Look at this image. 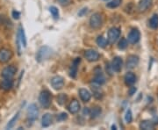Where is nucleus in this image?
I'll return each instance as SVG.
<instances>
[{"label":"nucleus","instance_id":"nucleus-7","mask_svg":"<svg viewBox=\"0 0 158 130\" xmlns=\"http://www.w3.org/2000/svg\"><path fill=\"white\" fill-rule=\"evenodd\" d=\"M16 72H17V68L14 65H9L4 68L1 72V76L4 78H12L15 76Z\"/></svg>","mask_w":158,"mask_h":130},{"label":"nucleus","instance_id":"nucleus-30","mask_svg":"<svg viewBox=\"0 0 158 130\" xmlns=\"http://www.w3.org/2000/svg\"><path fill=\"white\" fill-rule=\"evenodd\" d=\"M127 45H128V41L127 39H125V38H122L121 40L118 41V49H120V50H124L126 49L127 48Z\"/></svg>","mask_w":158,"mask_h":130},{"label":"nucleus","instance_id":"nucleus-14","mask_svg":"<svg viewBox=\"0 0 158 130\" xmlns=\"http://www.w3.org/2000/svg\"><path fill=\"white\" fill-rule=\"evenodd\" d=\"M123 66V61L122 58L119 57H116L113 58V62H112V68L113 71L115 72H119L122 69Z\"/></svg>","mask_w":158,"mask_h":130},{"label":"nucleus","instance_id":"nucleus-37","mask_svg":"<svg viewBox=\"0 0 158 130\" xmlns=\"http://www.w3.org/2000/svg\"><path fill=\"white\" fill-rule=\"evenodd\" d=\"M136 90H137L136 87H135V86H131L129 88V90H128V94H129V96H133L134 94H135Z\"/></svg>","mask_w":158,"mask_h":130},{"label":"nucleus","instance_id":"nucleus-4","mask_svg":"<svg viewBox=\"0 0 158 130\" xmlns=\"http://www.w3.org/2000/svg\"><path fill=\"white\" fill-rule=\"evenodd\" d=\"M120 36V30L118 27H112L108 31V42L110 44L115 43Z\"/></svg>","mask_w":158,"mask_h":130},{"label":"nucleus","instance_id":"nucleus-23","mask_svg":"<svg viewBox=\"0 0 158 130\" xmlns=\"http://www.w3.org/2000/svg\"><path fill=\"white\" fill-rule=\"evenodd\" d=\"M97 44L98 45V47H100L102 48H105L107 44L109 43L108 42V40H106V38H105L103 35H100V36H98V38H97Z\"/></svg>","mask_w":158,"mask_h":130},{"label":"nucleus","instance_id":"nucleus-24","mask_svg":"<svg viewBox=\"0 0 158 130\" xmlns=\"http://www.w3.org/2000/svg\"><path fill=\"white\" fill-rule=\"evenodd\" d=\"M91 89H92V91H93V96L98 99H101L103 98V92H102L101 88L99 86H95L94 85V86L91 87Z\"/></svg>","mask_w":158,"mask_h":130},{"label":"nucleus","instance_id":"nucleus-11","mask_svg":"<svg viewBox=\"0 0 158 130\" xmlns=\"http://www.w3.org/2000/svg\"><path fill=\"white\" fill-rule=\"evenodd\" d=\"M93 81L96 85H104L106 83V78H105L100 68L95 69V77L93 78Z\"/></svg>","mask_w":158,"mask_h":130},{"label":"nucleus","instance_id":"nucleus-38","mask_svg":"<svg viewBox=\"0 0 158 130\" xmlns=\"http://www.w3.org/2000/svg\"><path fill=\"white\" fill-rule=\"evenodd\" d=\"M111 69H113L112 68V65L110 66V64L109 63H106V71H107V73L111 76L112 75V71H111Z\"/></svg>","mask_w":158,"mask_h":130},{"label":"nucleus","instance_id":"nucleus-5","mask_svg":"<svg viewBox=\"0 0 158 130\" xmlns=\"http://www.w3.org/2000/svg\"><path fill=\"white\" fill-rule=\"evenodd\" d=\"M27 119L31 121L36 120L39 116V109L35 104H31L27 108Z\"/></svg>","mask_w":158,"mask_h":130},{"label":"nucleus","instance_id":"nucleus-25","mask_svg":"<svg viewBox=\"0 0 158 130\" xmlns=\"http://www.w3.org/2000/svg\"><path fill=\"white\" fill-rule=\"evenodd\" d=\"M149 27L152 29L158 28V14H154L149 19Z\"/></svg>","mask_w":158,"mask_h":130},{"label":"nucleus","instance_id":"nucleus-15","mask_svg":"<svg viewBox=\"0 0 158 130\" xmlns=\"http://www.w3.org/2000/svg\"><path fill=\"white\" fill-rule=\"evenodd\" d=\"M80 62H81V59L78 58V57L74 59L73 62H72V64H71V66L69 68V76L71 78H75L77 77V70H78V65Z\"/></svg>","mask_w":158,"mask_h":130},{"label":"nucleus","instance_id":"nucleus-19","mask_svg":"<svg viewBox=\"0 0 158 130\" xmlns=\"http://www.w3.org/2000/svg\"><path fill=\"white\" fill-rule=\"evenodd\" d=\"M79 96H80L81 99L84 102H88L90 99V98H91V94H90V92L88 90L82 88V89L79 90Z\"/></svg>","mask_w":158,"mask_h":130},{"label":"nucleus","instance_id":"nucleus-29","mask_svg":"<svg viewBox=\"0 0 158 130\" xmlns=\"http://www.w3.org/2000/svg\"><path fill=\"white\" fill-rule=\"evenodd\" d=\"M67 99H68V96H67L66 94H64V93L59 94V95L57 96V103H58L60 106H63V105L66 103Z\"/></svg>","mask_w":158,"mask_h":130},{"label":"nucleus","instance_id":"nucleus-28","mask_svg":"<svg viewBox=\"0 0 158 130\" xmlns=\"http://www.w3.org/2000/svg\"><path fill=\"white\" fill-rule=\"evenodd\" d=\"M121 3H122V0H111L110 2H108L106 4V6L108 8L114 9V8H117V7L120 6Z\"/></svg>","mask_w":158,"mask_h":130},{"label":"nucleus","instance_id":"nucleus-22","mask_svg":"<svg viewBox=\"0 0 158 130\" xmlns=\"http://www.w3.org/2000/svg\"><path fill=\"white\" fill-rule=\"evenodd\" d=\"M18 35H19V37L20 42L22 43V46L24 48H26L27 43V38H26V34H25V30L23 28L22 26H19V27Z\"/></svg>","mask_w":158,"mask_h":130},{"label":"nucleus","instance_id":"nucleus-33","mask_svg":"<svg viewBox=\"0 0 158 130\" xmlns=\"http://www.w3.org/2000/svg\"><path fill=\"white\" fill-rule=\"evenodd\" d=\"M67 119H68V114L66 113H60V114L57 116V120H58V121H62V120H65Z\"/></svg>","mask_w":158,"mask_h":130},{"label":"nucleus","instance_id":"nucleus-1","mask_svg":"<svg viewBox=\"0 0 158 130\" xmlns=\"http://www.w3.org/2000/svg\"><path fill=\"white\" fill-rule=\"evenodd\" d=\"M53 55V49L48 46H43L39 49L36 54V61L38 62H41L49 59Z\"/></svg>","mask_w":158,"mask_h":130},{"label":"nucleus","instance_id":"nucleus-41","mask_svg":"<svg viewBox=\"0 0 158 130\" xmlns=\"http://www.w3.org/2000/svg\"><path fill=\"white\" fill-rule=\"evenodd\" d=\"M112 129H117V127H116L115 125H113V126H112Z\"/></svg>","mask_w":158,"mask_h":130},{"label":"nucleus","instance_id":"nucleus-12","mask_svg":"<svg viewBox=\"0 0 158 130\" xmlns=\"http://www.w3.org/2000/svg\"><path fill=\"white\" fill-rule=\"evenodd\" d=\"M139 57L135 56V55H130L129 57H127V60L126 62V66L127 69H135L139 64Z\"/></svg>","mask_w":158,"mask_h":130},{"label":"nucleus","instance_id":"nucleus-17","mask_svg":"<svg viewBox=\"0 0 158 130\" xmlns=\"http://www.w3.org/2000/svg\"><path fill=\"white\" fill-rule=\"evenodd\" d=\"M125 84L127 86H132L136 82V76L133 72H127L125 75Z\"/></svg>","mask_w":158,"mask_h":130},{"label":"nucleus","instance_id":"nucleus-2","mask_svg":"<svg viewBox=\"0 0 158 130\" xmlns=\"http://www.w3.org/2000/svg\"><path fill=\"white\" fill-rule=\"evenodd\" d=\"M51 101H52V97H51V93L49 92V90H44L40 93L39 102L42 107H49L51 105Z\"/></svg>","mask_w":158,"mask_h":130},{"label":"nucleus","instance_id":"nucleus-18","mask_svg":"<svg viewBox=\"0 0 158 130\" xmlns=\"http://www.w3.org/2000/svg\"><path fill=\"white\" fill-rule=\"evenodd\" d=\"M68 110L69 113H73V114L78 113L79 110H80V104H79V102L77 99H73L72 101L69 103V105L68 107Z\"/></svg>","mask_w":158,"mask_h":130},{"label":"nucleus","instance_id":"nucleus-39","mask_svg":"<svg viewBox=\"0 0 158 130\" xmlns=\"http://www.w3.org/2000/svg\"><path fill=\"white\" fill-rule=\"evenodd\" d=\"M90 110L88 107H85V109H84V114H85V115H90Z\"/></svg>","mask_w":158,"mask_h":130},{"label":"nucleus","instance_id":"nucleus-36","mask_svg":"<svg viewBox=\"0 0 158 130\" xmlns=\"http://www.w3.org/2000/svg\"><path fill=\"white\" fill-rule=\"evenodd\" d=\"M11 15H12V18H13L14 19H19V17H20V13H19L18 11H16V10L12 11V12H11Z\"/></svg>","mask_w":158,"mask_h":130},{"label":"nucleus","instance_id":"nucleus-21","mask_svg":"<svg viewBox=\"0 0 158 130\" xmlns=\"http://www.w3.org/2000/svg\"><path fill=\"white\" fill-rule=\"evenodd\" d=\"M52 121H53V117H52V115H51L50 113H46L44 114L43 116H42V120H41V125H42V127H44V128H48V127H49L52 123Z\"/></svg>","mask_w":158,"mask_h":130},{"label":"nucleus","instance_id":"nucleus-40","mask_svg":"<svg viewBox=\"0 0 158 130\" xmlns=\"http://www.w3.org/2000/svg\"><path fill=\"white\" fill-rule=\"evenodd\" d=\"M152 121H153V122H154V123H155V125L158 124V116H156V117H155Z\"/></svg>","mask_w":158,"mask_h":130},{"label":"nucleus","instance_id":"nucleus-26","mask_svg":"<svg viewBox=\"0 0 158 130\" xmlns=\"http://www.w3.org/2000/svg\"><path fill=\"white\" fill-rule=\"evenodd\" d=\"M102 113V110L101 107H93L91 110H90V118H92V119H95L97 117H98Z\"/></svg>","mask_w":158,"mask_h":130},{"label":"nucleus","instance_id":"nucleus-8","mask_svg":"<svg viewBox=\"0 0 158 130\" xmlns=\"http://www.w3.org/2000/svg\"><path fill=\"white\" fill-rule=\"evenodd\" d=\"M12 57V52L8 48H3L0 49V62L6 63L9 62Z\"/></svg>","mask_w":158,"mask_h":130},{"label":"nucleus","instance_id":"nucleus-16","mask_svg":"<svg viewBox=\"0 0 158 130\" xmlns=\"http://www.w3.org/2000/svg\"><path fill=\"white\" fill-rule=\"evenodd\" d=\"M0 87L1 89L6 91L10 90L13 87V80L12 78H4V80L1 81L0 84Z\"/></svg>","mask_w":158,"mask_h":130},{"label":"nucleus","instance_id":"nucleus-35","mask_svg":"<svg viewBox=\"0 0 158 130\" xmlns=\"http://www.w3.org/2000/svg\"><path fill=\"white\" fill-rule=\"evenodd\" d=\"M87 12H88V8H87V7H85V8H83L82 10L79 11L78 16L79 17H83V16H85Z\"/></svg>","mask_w":158,"mask_h":130},{"label":"nucleus","instance_id":"nucleus-32","mask_svg":"<svg viewBox=\"0 0 158 130\" xmlns=\"http://www.w3.org/2000/svg\"><path fill=\"white\" fill-rule=\"evenodd\" d=\"M49 11H50L51 14L53 15V17L55 18V19L59 18V11H58V9L56 6H51L50 8H49Z\"/></svg>","mask_w":158,"mask_h":130},{"label":"nucleus","instance_id":"nucleus-13","mask_svg":"<svg viewBox=\"0 0 158 130\" xmlns=\"http://www.w3.org/2000/svg\"><path fill=\"white\" fill-rule=\"evenodd\" d=\"M152 4L153 0H140L137 9L140 12H144L151 7Z\"/></svg>","mask_w":158,"mask_h":130},{"label":"nucleus","instance_id":"nucleus-9","mask_svg":"<svg viewBox=\"0 0 158 130\" xmlns=\"http://www.w3.org/2000/svg\"><path fill=\"white\" fill-rule=\"evenodd\" d=\"M85 57L87 59V61H89V62H97L100 58V55L97 50L88 49L85 51Z\"/></svg>","mask_w":158,"mask_h":130},{"label":"nucleus","instance_id":"nucleus-20","mask_svg":"<svg viewBox=\"0 0 158 130\" xmlns=\"http://www.w3.org/2000/svg\"><path fill=\"white\" fill-rule=\"evenodd\" d=\"M155 123L152 120H142L140 124V128L143 130H152L155 128Z\"/></svg>","mask_w":158,"mask_h":130},{"label":"nucleus","instance_id":"nucleus-3","mask_svg":"<svg viewBox=\"0 0 158 130\" xmlns=\"http://www.w3.org/2000/svg\"><path fill=\"white\" fill-rule=\"evenodd\" d=\"M102 23H103V19H102V16L100 13L96 12V13H94V14L90 17V26L91 28H99L102 26Z\"/></svg>","mask_w":158,"mask_h":130},{"label":"nucleus","instance_id":"nucleus-27","mask_svg":"<svg viewBox=\"0 0 158 130\" xmlns=\"http://www.w3.org/2000/svg\"><path fill=\"white\" fill-rule=\"evenodd\" d=\"M19 112H18L11 119V120H9V122H8V124L6 125V129H11L13 127H14V125L16 123V121L19 119Z\"/></svg>","mask_w":158,"mask_h":130},{"label":"nucleus","instance_id":"nucleus-31","mask_svg":"<svg viewBox=\"0 0 158 130\" xmlns=\"http://www.w3.org/2000/svg\"><path fill=\"white\" fill-rule=\"evenodd\" d=\"M125 120H126V121H127V123L132 122V120H133V113H132V111H131L130 109H128V110L127 111L126 115H125Z\"/></svg>","mask_w":158,"mask_h":130},{"label":"nucleus","instance_id":"nucleus-10","mask_svg":"<svg viewBox=\"0 0 158 130\" xmlns=\"http://www.w3.org/2000/svg\"><path fill=\"white\" fill-rule=\"evenodd\" d=\"M51 85L55 90H61L64 86V79L61 76H56L51 79Z\"/></svg>","mask_w":158,"mask_h":130},{"label":"nucleus","instance_id":"nucleus-34","mask_svg":"<svg viewBox=\"0 0 158 130\" xmlns=\"http://www.w3.org/2000/svg\"><path fill=\"white\" fill-rule=\"evenodd\" d=\"M59 5L62 6H68L72 3V0H57Z\"/></svg>","mask_w":158,"mask_h":130},{"label":"nucleus","instance_id":"nucleus-6","mask_svg":"<svg viewBox=\"0 0 158 130\" xmlns=\"http://www.w3.org/2000/svg\"><path fill=\"white\" fill-rule=\"evenodd\" d=\"M141 38V33L137 28H133L129 32V34L127 35V41L130 44H135L137 43Z\"/></svg>","mask_w":158,"mask_h":130}]
</instances>
